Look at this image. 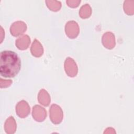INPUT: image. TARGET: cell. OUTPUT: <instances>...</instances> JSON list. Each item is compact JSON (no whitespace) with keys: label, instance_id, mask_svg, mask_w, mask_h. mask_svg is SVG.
Returning a JSON list of instances; mask_svg holds the SVG:
<instances>
[{"label":"cell","instance_id":"1","mask_svg":"<svg viewBox=\"0 0 134 134\" xmlns=\"http://www.w3.org/2000/svg\"><path fill=\"white\" fill-rule=\"evenodd\" d=\"M21 67V62L17 54L12 51H3L0 54V73L5 77L16 75Z\"/></svg>","mask_w":134,"mask_h":134},{"label":"cell","instance_id":"2","mask_svg":"<svg viewBox=\"0 0 134 134\" xmlns=\"http://www.w3.org/2000/svg\"><path fill=\"white\" fill-rule=\"evenodd\" d=\"M50 119L54 124H60L63 118V113L61 108L57 104H53L49 110Z\"/></svg>","mask_w":134,"mask_h":134},{"label":"cell","instance_id":"3","mask_svg":"<svg viewBox=\"0 0 134 134\" xmlns=\"http://www.w3.org/2000/svg\"><path fill=\"white\" fill-rule=\"evenodd\" d=\"M65 31L69 38L71 39L76 38L80 32L79 26L77 23L74 20L69 21L65 24Z\"/></svg>","mask_w":134,"mask_h":134},{"label":"cell","instance_id":"4","mask_svg":"<svg viewBox=\"0 0 134 134\" xmlns=\"http://www.w3.org/2000/svg\"><path fill=\"white\" fill-rule=\"evenodd\" d=\"M64 70L66 74L70 77H74L78 71L77 66L75 61L71 58H67L64 62Z\"/></svg>","mask_w":134,"mask_h":134},{"label":"cell","instance_id":"5","mask_svg":"<svg viewBox=\"0 0 134 134\" xmlns=\"http://www.w3.org/2000/svg\"><path fill=\"white\" fill-rule=\"evenodd\" d=\"M30 108L28 103L24 100L19 102L16 106V114L21 118L26 117L30 113Z\"/></svg>","mask_w":134,"mask_h":134},{"label":"cell","instance_id":"6","mask_svg":"<svg viewBox=\"0 0 134 134\" xmlns=\"http://www.w3.org/2000/svg\"><path fill=\"white\" fill-rule=\"evenodd\" d=\"M27 29V25L23 21H17L13 23L10 27V32L12 35L15 37L24 34Z\"/></svg>","mask_w":134,"mask_h":134},{"label":"cell","instance_id":"7","mask_svg":"<svg viewBox=\"0 0 134 134\" xmlns=\"http://www.w3.org/2000/svg\"><path fill=\"white\" fill-rule=\"evenodd\" d=\"M32 115L33 118L38 122L43 121L47 117L46 109L40 105H36L33 107Z\"/></svg>","mask_w":134,"mask_h":134},{"label":"cell","instance_id":"8","mask_svg":"<svg viewBox=\"0 0 134 134\" xmlns=\"http://www.w3.org/2000/svg\"><path fill=\"white\" fill-rule=\"evenodd\" d=\"M102 42L105 48L108 49L114 48L116 44L114 35L111 32H105L102 36Z\"/></svg>","mask_w":134,"mask_h":134},{"label":"cell","instance_id":"9","mask_svg":"<svg viewBox=\"0 0 134 134\" xmlns=\"http://www.w3.org/2000/svg\"><path fill=\"white\" fill-rule=\"evenodd\" d=\"M17 125L14 118L10 116L5 121L4 124V129L5 132L8 134H12L15 133L16 130Z\"/></svg>","mask_w":134,"mask_h":134},{"label":"cell","instance_id":"10","mask_svg":"<svg viewBox=\"0 0 134 134\" xmlns=\"http://www.w3.org/2000/svg\"><path fill=\"white\" fill-rule=\"evenodd\" d=\"M30 43V37L27 35H23L16 40V46L20 50H25L28 48Z\"/></svg>","mask_w":134,"mask_h":134},{"label":"cell","instance_id":"11","mask_svg":"<svg viewBox=\"0 0 134 134\" xmlns=\"http://www.w3.org/2000/svg\"><path fill=\"white\" fill-rule=\"evenodd\" d=\"M30 51L32 55L36 57H41L43 53V49L41 43L37 39H35L32 42L31 48Z\"/></svg>","mask_w":134,"mask_h":134},{"label":"cell","instance_id":"12","mask_svg":"<svg viewBox=\"0 0 134 134\" xmlns=\"http://www.w3.org/2000/svg\"><path fill=\"white\" fill-rule=\"evenodd\" d=\"M38 100L41 105L44 106H48L50 103L51 98L49 94L46 90L41 89L38 94Z\"/></svg>","mask_w":134,"mask_h":134},{"label":"cell","instance_id":"13","mask_svg":"<svg viewBox=\"0 0 134 134\" xmlns=\"http://www.w3.org/2000/svg\"><path fill=\"white\" fill-rule=\"evenodd\" d=\"M91 14L92 8L88 4L83 5L79 10V15L82 18H87L91 15Z\"/></svg>","mask_w":134,"mask_h":134},{"label":"cell","instance_id":"14","mask_svg":"<svg viewBox=\"0 0 134 134\" xmlns=\"http://www.w3.org/2000/svg\"><path fill=\"white\" fill-rule=\"evenodd\" d=\"M124 10L127 14L133 15L134 13V1H125L124 3Z\"/></svg>","mask_w":134,"mask_h":134},{"label":"cell","instance_id":"15","mask_svg":"<svg viewBox=\"0 0 134 134\" xmlns=\"http://www.w3.org/2000/svg\"><path fill=\"white\" fill-rule=\"evenodd\" d=\"M46 3L49 9L52 11H58L61 7V3L60 1L47 0L46 1Z\"/></svg>","mask_w":134,"mask_h":134},{"label":"cell","instance_id":"16","mask_svg":"<svg viewBox=\"0 0 134 134\" xmlns=\"http://www.w3.org/2000/svg\"><path fill=\"white\" fill-rule=\"evenodd\" d=\"M12 83L11 80H4L1 79L0 80V86L1 88H6L9 86Z\"/></svg>","mask_w":134,"mask_h":134},{"label":"cell","instance_id":"17","mask_svg":"<svg viewBox=\"0 0 134 134\" xmlns=\"http://www.w3.org/2000/svg\"><path fill=\"white\" fill-rule=\"evenodd\" d=\"M66 4L67 5L71 7H77L80 2H81V1L80 0H68L66 1Z\"/></svg>","mask_w":134,"mask_h":134},{"label":"cell","instance_id":"18","mask_svg":"<svg viewBox=\"0 0 134 134\" xmlns=\"http://www.w3.org/2000/svg\"><path fill=\"white\" fill-rule=\"evenodd\" d=\"M104 133H115L116 131L114 128L109 127L106 129V130L104 132Z\"/></svg>","mask_w":134,"mask_h":134}]
</instances>
